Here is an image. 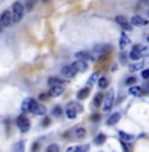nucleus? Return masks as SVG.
<instances>
[{
  "label": "nucleus",
  "mask_w": 149,
  "mask_h": 152,
  "mask_svg": "<svg viewBox=\"0 0 149 152\" xmlns=\"http://www.w3.org/2000/svg\"><path fill=\"white\" fill-rule=\"evenodd\" d=\"M130 24L132 26H138V27H143V26H148V19L141 18L140 14H135L132 19H130Z\"/></svg>",
  "instance_id": "9d476101"
},
{
  "label": "nucleus",
  "mask_w": 149,
  "mask_h": 152,
  "mask_svg": "<svg viewBox=\"0 0 149 152\" xmlns=\"http://www.w3.org/2000/svg\"><path fill=\"white\" fill-rule=\"evenodd\" d=\"M119 138H121V141H124V142H132L133 140H135L132 135H128V133H126V132H119Z\"/></svg>",
  "instance_id": "4be33fe9"
},
{
  "label": "nucleus",
  "mask_w": 149,
  "mask_h": 152,
  "mask_svg": "<svg viewBox=\"0 0 149 152\" xmlns=\"http://www.w3.org/2000/svg\"><path fill=\"white\" fill-rule=\"evenodd\" d=\"M0 24H2L3 27H10L13 24V14L11 11H8V10H5V11L0 14Z\"/></svg>",
  "instance_id": "423d86ee"
},
{
  "label": "nucleus",
  "mask_w": 149,
  "mask_h": 152,
  "mask_svg": "<svg viewBox=\"0 0 149 152\" xmlns=\"http://www.w3.org/2000/svg\"><path fill=\"white\" fill-rule=\"evenodd\" d=\"M46 152H60V147L57 144H49L46 147Z\"/></svg>",
  "instance_id": "cd10ccee"
},
{
  "label": "nucleus",
  "mask_w": 149,
  "mask_h": 152,
  "mask_svg": "<svg viewBox=\"0 0 149 152\" xmlns=\"http://www.w3.org/2000/svg\"><path fill=\"white\" fill-rule=\"evenodd\" d=\"M16 124H18V127H19V130H21L22 133H27L29 130H30V121L24 116H19L18 119H16Z\"/></svg>",
  "instance_id": "20e7f679"
},
{
  "label": "nucleus",
  "mask_w": 149,
  "mask_h": 152,
  "mask_svg": "<svg viewBox=\"0 0 149 152\" xmlns=\"http://www.w3.org/2000/svg\"><path fill=\"white\" fill-rule=\"evenodd\" d=\"M90 59V54L87 51H78L75 54V60H84V62H87Z\"/></svg>",
  "instance_id": "dca6fc26"
},
{
  "label": "nucleus",
  "mask_w": 149,
  "mask_h": 152,
  "mask_svg": "<svg viewBox=\"0 0 149 152\" xmlns=\"http://www.w3.org/2000/svg\"><path fill=\"white\" fill-rule=\"evenodd\" d=\"M38 146H40L38 142H35V144H33V152H35V151H38Z\"/></svg>",
  "instance_id": "4c0bfd02"
},
{
  "label": "nucleus",
  "mask_w": 149,
  "mask_h": 152,
  "mask_svg": "<svg viewBox=\"0 0 149 152\" xmlns=\"http://www.w3.org/2000/svg\"><path fill=\"white\" fill-rule=\"evenodd\" d=\"M103 102H105V103H102V104H103V109H105V111L111 109L113 103H114V92H108V94H106V97L103 98Z\"/></svg>",
  "instance_id": "6e6552de"
},
{
  "label": "nucleus",
  "mask_w": 149,
  "mask_h": 152,
  "mask_svg": "<svg viewBox=\"0 0 149 152\" xmlns=\"http://www.w3.org/2000/svg\"><path fill=\"white\" fill-rule=\"evenodd\" d=\"M48 84H49V87H52V86H65L62 78H49L48 79Z\"/></svg>",
  "instance_id": "412c9836"
},
{
  "label": "nucleus",
  "mask_w": 149,
  "mask_h": 152,
  "mask_svg": "<svg viewBox=\"0 0 149 152\" xmlns=\"http://www.w3.org/2000/svg\"><path fill=\"white\" fill-rule=\"evenodd\" d=\"M79 152H89V144H84L79 147Z\"/></svg>",
  "instance_id": "c9c22d12"
},
{
  "label": "nucleus",
  "mask_w": 149,
  "mask_h": 152,
  "mask_svg": "<svg viewBox=\"0 0 149 152\" xmlns=\"http://www.w3.org/2000/svg\"><path fill=\"white\" fill-rule=\"evenodd\" d=\"M137 83V78H133V76H132V78H128V79H126V84L127 86H132V84H135Z\"/></svg>",
  "instance_id": "7c9ffc66"
},
{
  "label": "nucleus",
  "mask_w": 149,
  "mask_h": 152,
  "mask_svg": "<svg viewBox=\"0 0 149 152\" xmlns=\"http://www.w3.org/2000/svg\"><path fill=\"white\" fill-rule=\"evenodd\" d=\"M81 111V106L78 103H73V102H70L68 104H67V109H65V114H67V117L68 119H75L76 116H78V113Z\"/></svg>",
  "instance_id": "7ed1b4c3"
},
{
  "label": "nucleus",
  "mask_w": 149,
  "mask_h": 152,
  "mask_svg": "<svg viewBox=\"0 0 149 152\" xmlns=\"http://www.w3.org/2000/svg\"><path fill=\"white\" fill-rule=\"evenodd\" d=\"M141 78L143 79H149V70H143L141 71Z\"/></svg>",
  "instance_id": "473e14b6"
},
{
  "label": "nucleus",
  "mask_w": 149,
  "mask_h": 152,
  "mask_svg": "<svg viewBox=\"0 0 149 152\" xmlns=\"http://www.w3.org/2000/svg\"><path fill=\"white\" fill-rule=\"evenodd\" d=\"M52 114H54L56 117H60V116H62V108H60V106H54V109H52Z\"/></svg>",
  "instance_id": "c756f323"
},
{
  "label": "nucleus",
  "mask_w": 149,
  "mask_h": 152,
  "mask_svg": "<svg viewBox=\"0 0 149 152\" xmlns=\"http://www.w3.org/2000/svg\"><path fill=\"white\" fill-rule=\"evenodd\" d=\"M108 84H109L108 78H100V79H98V89H106Z\"/></svg>",
  "instance_id": "a878e982"
},
{
  "label": "nucleus",
  "mask_w": 149,
  "mask_h": 152,
  "mask_svg": "<svg viewBox=\"0 0 149 152\" xmlns=\"http://www.w3.org/2000/svg\"><path fill=\"white\" fill-rule=\"evenodd\" d=\"M49 124H51V119L49 117H45V119H43V122H41V125L43 127H48Z\"/></svg>",
  "instance_id": "72a5a7b5"
},
{
  "label": "nucleus",
  "mask_w": 149,
  "mask_h": 152,
  "mask_svg": "<svg viewBox=\"0 0 149 152\" xmlns=\"http://www.w3.org/2000/svg\"><path fill=\"white\" fill-rule=\"evenodd\" d=\"M89 94H90V89H89V87L81 89L79 92H78V95H76V98H78V100H84V98L89 97Z\"/></svg>",
  "instance_id": "5701e85b"
},
{
  "label": "nucleus",
  "mask_w": 149,
  "mask_h": 152,
  "mask_svg": "<svg viewBox=\"0 0 149 152\" xmlns=\"http://www.w3.org/2000/svg\"><path fill=\"white\" fill-rule=\"evenodd\" d=\"M119 121H121V114L114 113V114H111V116L106 119V125H114V124H117Z\"/></svg>",
  "instance_id": "f3484780"
},
{
  "label": "nucleus",
  "mask_w": 149,
  "mask_h": 152,
  "mask_svg": "<svg viewBox=\"0 0 149 152\" xmlns=\"http://www.w3.org/2000/svg\"><path fill=\"white\" fill-rule=\"evenodd\" d=\"M148 18H149V11H148Z\"/></svg>",
  "instance_id": "79ce46f5"
},
{
  "label": "nucleus",
  "mask_w": 149,
  "mask_h": 152,
  "mask_svg": "<svg viewBox=\"0 0 149 152\" xmlns=\"http://www.w3.org/2000/svg\"><path fill=\"white\" fill-rule=\"evenodd\" d=\"M30 113L35 114V116H45V114H46V108L43 106V104L35 102V103H33V106H32V109H30Z\"/></svg>",
  "instance_id": "1a4fd4ad"
},
{
  "label": "nucleus",
  "mask_w": 149,
  "mask_h": 152,
  "mask_svg": "<svg viewBox=\"0 0 149 152\" xmlns=\"http://www.w3.org/2000/svg\"><path fill=\"white\" fill-rule=\"evenodd\" d=\"M105 141H106V136H105L103 133H100V135H97V138H95V144H103Z\"/></svg>",
  "instance_id": "bb28decb"
},
{
  "label": "nucleus",
  "mask_w": 149,
  "mask_h": 152,
  "mask_svg": "<svg viewBox=\"0 0 149 152\" xmlns=\"http://www.w3.org/2000/svg\"><path fill=\"white\" fill-rule=\"evenodd\" d=\"M33 103H35V100H33V98H26V100L22 102V106H21L22 111H24V113H30Z\"/></svg>",
  "instance_id": "4468645a"
},
{
  "label": "nucleus",
  "mask_w": 149,
  "mask_h": 152,
  "mask_svg": "<svg viewBox=\"0 0 149 152\" xmlns=\"http://www.w3.org/2000/svg\"><path fill=\"white\" fill-rule=\"evenodd\" d=\"M84 136H86L84 127H76L75 128V138L76 140H84Z\"/></svg>",
  "instance_id": "a211bd4d"
},
{
  "label": "nucleus",
  "mask_w": 149,
  "mask_h": 152,
  "mask_svg": "<svg viewBox=\"0 0 149 152\" xmlns=\"http://www.w3.org/2000/svg\"><path fill=\"white\" fill-rule=\"evenodd\" d=\"M3 30V26H2V24H0V32H2Z\"/></svg>",
  "instance_id": "58836bf2"
},
{
  "label": "nucleus",
  "mask_w": 149,
  "mask_h": 152,
  "mask_svg": "<svg viewBox=\"0 0 149 152\" xmlns=\"http://www.w3.org/2000/svg\"><path fill=\"white\" fill-rule=\"evenodd\" d=\"M73 65L76 66V70H78V71H86V70H87V62H84V60H75Z\"/></svg>",
  "instance_id": "6ab92c4d"
},
{
  "label": "nucleus",
  "mask_w": 149,
  "mask_h": 152,
  "mask_svg": "<svg viewBox=\"0 0 149 152\" xmlns=\"http://www.w3.org/2000/svg\"><path fill=\"white\" fill-rule=\"evenodd\" d=\"M76 73H78V70H76V66L73 64L64 65L62 70H60V75L65 76V78H73V76H76Z\"/></svg>",
  "instance_id": "39448f33"
},
{
  "label": "nucleus",
  "mask_w": 149,
  "mask_h": 152,
  "mask_svg": "<svg viewBox=\"0 0 149 152\" xmlns=\"http://www.w3.org/2000/svg\"><path fill=\"white\" fill-rule=\"evenodd\" d=\"M116 22H117L122 28H126V30H130V28H132V26L128 24V21H127L126 16H116Z\"/></svg>",
  "instance_id": "ddd939ff"
},
{
  "label": "nucleus",
  "mask_w": 149,
  "mask_h": 152,
  "mask_svg": "<svg viewBox=\"0 0 149 152\" xmlns=\"http://www.w3.org/2000/svg\"><path fill=\"white\" fill-rule=\"evenodd\" d=\"M145 64H146V59H140V60H135V64L128 65V68H130V71H138L145 68Z\"/></svg>",
  "instance_id": "9b49d317"
},
{
  "label": "nucleus",
  "mask_w": 149,
  "mask_h": 152,
  "mask_svg": "<svg viewBox=\"0 0 149 152\" xmlns=\"http://www.w3.org/2000/svg\"><path fill=\"white\" fill-rule=\"evenodd\" d=\"M103 98H105V97L98 92V94L94 97V106H100V104H102V102H103Z\"/></svg>",
  "instance_id": "393cba45"
},
{
  "label": "nucleus",
  "mask_w": 149,
  "mask_h": 152,
  "mask_svg": "<svg viewBox=\"0 0 149 152\" xmlns=\"http://www.w3.org/2000/svg\"><path fill=\"white\" fill-rule=\"evenodd\" d=\"M111 51V48H109L108 45H102V46H97L94 49V57L92 59L94 60H97L98 57H102V56H105V54H108V52Z\"/></svg>",
  "instance_id": "0eeeda50"
},
{
  "label": "nucleus",
  "mask_w": 149,
  "mask_h": 152,
  "mask_svg": "<svg viewBox=\"0 0 149 152\" xmlns=\"http://www.w3.org/2000/svg\"><path fill=\"white\" fill-rule=\"evenodd\" d=\"M98 78H100V75H98V73H94L92 76H90V79L87 81V87H90V86H92V84H94Z\"/></svg>",
  "instance_id": "c85d7f7f"
},
{
  "label": "nucleus",
  "mask_w": 149,
  "mask_h": 152,
  "mask_svg": "<svg viewBox=\"0 0 149 152\" xmlns=\"http://www.w3.org/2000/svg\"><path fill=\"white\" fill-rule=\"evenodd\" d=\"M65 86H52V87L49 89V95L51 97H59V95H62L64 94V89Z\"/></svg>",
  "instance_id": "f8f14e48"
},
{
  "label": "nucleus",
  "mask_w": 149,
  "mask_h": 152,
  "mask_svg": "<svg viewBox=\"0 0 149 152\" xmlns=\"http://www.w3.org/2000/svg\"><path fill=\"white\" fill-rule=\"evenodd\" d=\"M79 147H81V146H71V147H68V149H67V152H79Z\"/></svg>",
  "instance_id": "2f4dec72"
},
{
  "label": "nucleus",
  "mask_w": 149,
  "mask_h": 152,
  "mask_svg": "<svg viewBox=\"0 0 149 152\" xmlns=\"http://www.w3.org/2000/svg\"><path fill=\"white\" fill-rule=\"evenodd\" d=\"M43 2H49V0H43Z\"/></svg>",
  "instance_id": "a19ab883"
},
{
  "label": "nucleus",
  "mask_w": 149,
  "mask_h": 152,
  "mask_svg": "<svg viewBox=\"0 0 149 152\" xmlns=\"http://www.w3.org/2000/svg\"><path fill=\"white\" fill-rule=\"evenodd\" d=\"M24 151H26V142L24 141H18L11 149V152H24Z\"/></svg>",
  "instance_id": "aec40b11"
},
{
  "label": "nucleus",
  "mask_w": 149,
  "mask_h": 152,
  "mask_svg": "<svg viewBox=\"0 0 149 152\" xmlns=\"http://www.w3.org/2000/svg\"><path fill=\"white\" fill-rule=\"evenodd\" d=\"M11 14H13V22H19L26 14V7L21 2H14L11 7Z\"/></svg>",
  "instance_id": "f257e3e1"
},
{
  "label": "nucleus",
  "mask_w": 149,
  "mask_h": 152,
  "mask_svg": "<svg viewBox=\"0 0 149 152\" xmlns=\"http://www.w3.org/2000/svg\"><path fill=\"white\" fill-rule=\"evenodd\" d=\"M148 41H149V37H148Z\"/></svg>",
  "instance_id": "37998d69"
},
{
  "label": "nucleus",
  "mask_w": 149,
  "mask_h": 152,
  "mask_svg": "<svg viewBox=\"0 0 149 152\" xmlns=\"http://www.w3.org/2000/svg\"><path fill=\"white\" fill-rule=\"evenodd\" d=\"M149 52V48L143 46V45H135L132 48V52H130V59L132 60H140L143 54H148Z\"/></svg>",
  "instance_id": "f03ea898"
},
{
  "label": "nucleus",
  "mask_w": 149,
  "mask_h": 152,
  "mask_svg": "<svg viewBox=\"0 0 149 152\" xmlns=\"http://www.w3.org/2000/svg\"><path fill=\"white\" fill-rule=\"evenodd\" d=\"M148 2V0H141V3H146Z\"/></svg>",
  "instance_id": "ea45409f"
},
{
  "label": "nucleus",
  "mask_w": 149,
  "mask_h": 152,
  "mask_svg": "<svg viewBox=\"0 0 149 152\" xmlns=\"http://www.w3.org/2000/svg\"><path fill=\"white\" fill-rule=\"evenodd\" d=\"M100 117H102V114H94V116L90 117V121H92V122H97V121H100Z\"/></svg>",
  "instance_id": "f704fd0d"
},
{
  "label": "nucleus",
  "mask_w": 149,
  "mask_h": 152,
  "mask_svg": "<svg viewBox=\"0 0 149 152\" xmlns=\"http://www.w3.org/2000/svg\"><path fill=\"white\" fill-rule=\"evenodd\" d=\"M143 87H140V86H133V87H130V94L132 95H143Z\"/></svg>",
  "instance_id": "b1692460"
},
{
  "label": "nucleus",
  "mask_w": 149,
  "mask_h": 152,
  "mask_svg": "<svg viewBox=\"0 0 149 152\" xmlns=\"http://www.w3.org/2000/svg\"><path fill=\"white\" fill-rule=\"evenodd\" d=\"M128 46H130V38H128L126 33H122V35H121V40H119V48L124 51V49H126V48H128Z\"/></svg>",
  "instance_id": "2eb2a0df"
},
{
  "label": "nucleus",
  "mask_w": 149,
  "mask_h": 152,
  "mask_svg": "<svg viewBox=\"0 0 149 152\" xmlns=\"http://www.w3.org/2000/svg\"><path fill=\"white\" fill-rule=\"evenodd\" d=\"M49 98V94H41L40 95V100H48Z\"/></svg>",
  "instance_id": "e433bc0d"
}]
</instances>
